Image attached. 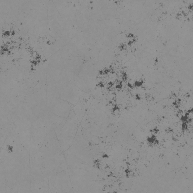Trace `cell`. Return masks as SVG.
Masks as SVG:
<instances>
[{
    "mask_svg": "<svg viewBox=\"0 0 193 193\" xmlns=\"http://www.w3.org/2000/svg\"><path fill=\"white\" fill-rule=\"evenodd\" d=\"M7 150L8 153H11L13 152V147L10 145H7Z\"/></svg>",
    "mask_w": 193,
    "mask_h": 193,
    "instance_id": "cell-1",
    "label": "cell"
}]
</instances>
